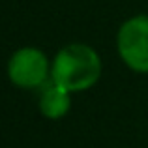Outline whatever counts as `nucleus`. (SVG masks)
Returning a JSON list of instances; mask_svg holds the SVG:
<instances>
[{
  "label": "nucleus",
  "instance_id": "nucleus-1",
  "mask_svg": "<svg viewBox=\"0 0 148 148\" xmlns=\"http://www.w3.org/2000/svg\"><path fill=\"white\" fill-rule=\"evenodd\" d=\"M101 77V58L86 43H69L51 62V79L68 92H84Z\"/></svg>",
  "mask_w": 148,
  "mask_h": 148
},
{
  "label": "nucleus",
  "instance_id": "nucleus-2",
  "mask_svg": "<svg viewBox=\"0 0 148 148\" xmlns=\"http://www.w3.org/2000/svg\"><path fill=\"white\" fill-rule=\"evenodd\" d=\"M122 62L137 73H148V15H135L122 23L116 34Z\"/></svg>",
  "mask_w": 148,
  "mask_h": 148
},
{
  "label": "nucleus",
  "instance_id": "nucleus-3",
  "mask_svg": "<svg viewBox=\"0 0 148 148\" xmlns=\"http://www.w3.org/2000/svg\"><path fill=\"white\" fill-rule=\"evenodd\" d=\"M8 77L19 88H41L51 79V62L38 47H21L8 62Z\"/></svg>",
  "mask_w": 148,
  "mask_h": 148
},
{
  "label": "nucleus",
  "instance_id": "nucleus-4",
  "mask_svg": "<svg viewBox=\"0 0 148 148\" xmlns=\"http://www.w3.org/2000/svg\"><path fill=\"white\" fill-rule=\"evenodd\" d=\"M69 107H71V92L58 86L53 79H49L40 88V111L45 118H62L68 114Z\"/></svg>",
  "mask_w": 148,
  "mask_h": 148
}]
</instances>
